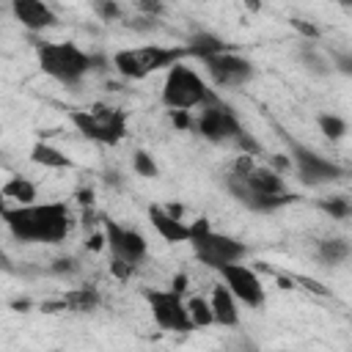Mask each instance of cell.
Listing matches in <instances>:
<instances>
[{"label":"cell","instance_id":"e0dca14e","mask_svg":"<svg viewBox=\"0 0 352 352\" xmlns=\"http://www.w3.org/2000/svg\"><path fill=\"white\" fill-rule=\"evenodd\" d=\"M209 311H212V324L217 327H236L239 324V302L231 297V292L223 283H214L209 292Z\"/></svg>","mask_w":352,"mask_h":352},{"label":"cell","instance_id":"74e56055","mask_svg":"<svg viewBox=\"0 0 352 352\" xmlns=\"http://www.w3.org/2000/svg\"><path fill=\"white\" fill-rule=\"evenodd\" d=\"M6 209H8V201H6V195H3V182H0V217H3Z\"/></svg>","mask_w":352,"mask_h":352},{"label":"cell","instance_id":"7c38bea8","mask_svg":"<svg viewBox=\"0 0 352 352\" xmlns=\"http://www.w3.org/2000/svg\"><path fill=\"white\" fill-rule=\"evenodd\" d=\"M220 272V280L223 286L231 292V297L248 308H261L267 302V292H264V283L261 278L245 264V261H236V264H228Z\"/></svg>","mask_w":352,"mask_h":352},{"label":"cell","instance_id":"7402d4cb","mask_svg":"<svg viewBox=\"0 0 352 352\" xmlns=\"http://www.w3.org/2000/svg\"><path fill=\"white\" fill-rule=\"evenodd\" d=\"M297 58H300V63H302V66H305L311 74L324 77V74H330V72H333V69H330L327 55H324L322 50H316V44H311V41H302V44H300Z\"/></svg>","mask_w":352,"mask_h":352},{"label":"cell","instance_id":"2e32d148","mask_svg":"<svg viewBox=\"0 0 352 352\" xmlns=\"http://www.w3.org/2000/svg\"><path fill=\"white\" fill-rule=\"evenodd\" d=\"M148 223H151V228L165 239V242H170V245H184L187 239H190V226L182 220V217H176V214H170L165 206H157V204H151L148 206Z\"/></svg>","mask_w":352,"mask_h":352},{"label":"cell","instance_id":"ac0fdd59","mask_svg":"<svg viewBox=\"0 0 352 352\" xmlns=\"http://www.w3.org/2000/svg\"><path fill=\"white\" fill-rule=\"evenodd\" d=\"M184 52L187 58H198L201 63L212 55H220V52H231V44L226 38H220L217 33H209V30H195L184 38Z\"/></svg>","mask_w":352,"mask_h":352},{"label":"cell","instance_id":"5b68a950","mask_svg":"<svg viewBox=\"0 0 352 352\" xmlns=\"http://www.w3.org/2000/svg\"><path fill=\"white\" fill-rule=\"evenodd\" d=\"M187 226H190L187 245L192 248V256L198 258V264H204L209 270H223L228 264L245 261L248 245L242 239L214 231L206 217H198L195 223H187Z\"/></svg>","mask_w":352,"mask_h":352},{"label":"cell","instance_id":"277c9868","mask_svg":"<svg viewBox=\"0 0 352 352\" xmlns=\"http://www.w3.org/2000/svg\"><path fill=\"white\" fill-rule=\"evenodd\" d=\"M204 140L217 143V146H234L239 148V154H261V146L250 138V132L242 126V121L236 118V113L217 96L214 102L198 107V113H192V126Z\"/></svg>","mask_w":352,"mask_h":352},{"label":"cell","instance_id":"f546056e","mask_svg":"<svg viewBox=\"0 0 352 352\" xmlns=\"http://www.w3.org/2000/svg\"><path fill=\"white\" fill-rule=\"evenodd\" d=\"M110 272H113L118 280H126V278L135 275V267H129V264H124V261H118V258H110Z\"/></svg>","mask_w":352,"mask_h":352},{"label":"cell","instance_id":"83f0119b","mask_svg":"<svg viewBox=\"0 0 352 352\" xmlns=\"http://www.w3.org/2000/svg\"><path fill=\"white\" fill-rule=\"evenodd\" d=\"M50 272H55V275H74V272H80V261L74 256H60V258H55L50 264Z\"/></svg>","mask_w":352,"mask_h":352},{"label":"cell","instance_id":"836d02e7","mask_svg":"<svg viewBox=\"0 0 352 352\" xmlns=\"http://www.w3.org/2000/svg\"><path fill=\"white\" fill-rule=\"evenodd\" d=\"M170 289H173L176 294H184V289H187V275H184V272L173 275V280H170Z\"/></svg>","mask_w":352,"mask_h":352},{"label":"cell","instance_id":"cb8c5ba5","mask_svg":"<svg viewBox=\"0 0 352 352\" xmlns=\"http://www.w3.org/2000/svg\"><path fill=\"white\" fill-rule=\"evenodd\" d=\"M316 124H319V132L324 138H330V140H341L346 135V129H349V124L341 116H336V113H322L316 118Z\"/></svg>","mask_w":352,"mask_h":352},{"label":"cell","instance_id":"3957f363","mask_svg":"<svg viewBox=\"0 0 352 352\" xmlns=\"http://www.w3.org/2000/svg\"><path fill=\"white\" fill-rule=\"evenodd\" d=\"M36 60H38V69L50 80L60 82L63 88H77L94 69H102L99 63L110 66V60L85 52L74 41H38Z\"/></svg>","mask_w":352,"mask_h":352},{"label":"cell","instance_id":"d4e9b609","mask_svg":"<svg viewBox=\"0 0 352 352\" xmlns=\"http://www.w3.org/2000/svg\"><path fill=\"white\" fill-rule=\"evenodd\" d=\"M319 209L327 212L333 220H346L352 214V204L346 195H330V198H322L319 201Z\"/></svg>","mask_w":352,"mask_h":352},{"label":"cell","instance_id":"44dd1931","mask_svg":"<svg viewBox=\"0 0 352 352\" xmlns=\"http://www.w3.org/2000/svg\"><path fill=\"white\" fill-rule=\"evenodd\" d=\"M3 195L16 206H28V204H36V184L25 176H11L8 182H3Z\"/></svg>","mask_w":352,"mask_h":352},{"label":"cell","instance_id":"9c48e42d","mask_svg":"<svg viewBox=\"0 0 352 352\" xmlns=\"http://www.w3.org/2000/svg\"><path fill=\"white\" fill-rule=\"evenodd\" d=\"M286 148H289V165H294L297 170V179L308 187H322V184H333V182H341L346 176V168H341L338 162L322 157L319 151H314L311 146L289 138L286 132H280Z\"/></svg>","mask_w":352,"mask_h":352},{"label":"cell","instance_id":"9a60e30c","mask_svg":"<svg viewBox=\"0 0 352 352\" xmlns=\"http://www.w3.org/2000/svg\"><path fill=\"white\" fill-rule=\"evenodd\" d=\"M102 302V294L96 286H74L63 292L58 300L41 302V311H69V314H94Z\"/></svg>","mask_w":352,"mask_h":352},{"label":"cell","instance_id":"6da1fadb","mask_svg":"<svg viewBox=\"0 0 352 352\" xmlns=\"http://www.w3.org/2000/svg\"><path fill=\"white\" fill-rule=\"evenodd\" d=\"M223 187L245 209L258 214H270L300 201V195L286 190V179L278 170H272L270 165H256L248 154H236L231 170L223 176Z\"/></svg>","mask_w":352,"mask_h":352},{"label":"cell","instance_id":"1f68e13d","mask_svg":"<svg viewBox=\"0 0 352 352\" xmlns=\"http://www.w3.org/2000/svg\"><path fill=\"white\" fill-rule=\"evenodd\" d=\"M170 124L176 129H190L192 126V113H184V110H170Z\"/></svg>","mask_w":352,"mask_h":352},{"label":"cell","instance_id":"7a4b0ae2","mask_svg":"<svg viewBox=\"0 0 352 352\" xmlns=\"http://www.w3.org/2000/svg\"><path fill=\"white\" fill-rule=\"evenodd\" d=\"M3 223L16 242L60 245L74 228V214L63 201H44L28 206H8L3 212Z\"/></svg>","mask_w":352,"mask_h":352},{"label":"cell","instance_id":"4316f807","mask_svg":"<svg viewBox=\"0 0 352 352\" xmlns=\"http://www.w3.org/2000/svg\"><path fill=\"white\" fill-rule=\"evenodd\" d=\"M94 11H96L104 22H116V19L124 16V8H121L118 3H113V0H96V3H94Z\"/></svg>","mask_w":352,"mask_h":352},{"label":"cell","instance_id":"4dcf8cb0","mask_svg":"<svg viewBox=\"0 0 352 352\" xmlns=\"http://www.w3.org/2000/svg\"><path fill=\"white\" fill-rule=\"evenodd\" d=\"M292 25H294V28H297V30L305 36V41H311V44H314V41L319 38V28H316V25H311V22H302V19H294Z\"/></svg>","mask_w":352,"mask_h":352},{"label":"cell","instance_id":"30bf717a","mask_svg":"<svg viewBox=\"0 0 352 352\" xmlns=\"http://www.w3.org/2000/svg\"><path fill=\"white\" fill-rule=\"evenodd\" d=\"M102 236H104V248L110 250V258H118L129 267H140L148 256V242L146 236L132 228V226H124L118 220H110V217H102Z\"/></svg>","mask_w":352,"mask_h":352},{"label":"cell","instance_id":"d6986e66","mask_svg":"<svg viewBox=\"0 0 352 352\" xmlns=\"http://www.w3.org/2000/svg\"><path fill=\"white\" fill-rule=\"evenodd\" d=\"M30 162L38 168H50V170H72L74 168V160L47 140H36L30 146Z\"/></svg>","mask_w":352,"mask_h":352},{"label":"cell","instance_id":"8fae6325","mask_svg":"<svg viewBox=\"0 0 352 352\" xmlns=\"http://www.w3.org/2000/svg\"><path fill=\"white\" fill-rule=\"evenodd\" d=\"M143 300L148 305V314L157 327L168 333H190V316L184 308V297L173 289H143Z\"/></svg>","mask_w":352,"mask_h":352},{"label":"cell","instance_id":"603a6c76","mask_svg":"<svg viewBox=\"0 0 352 352\" xmlns=\"http://www.w3.org/2000/svg\"><path fill=\"white\" fill-rule=\"evenodd\" d=\"M184 308H187V316H190L192 330H195V327H212V311H209L206 297L192 294L190 300H184Z\"/></svg>","mask_w":352,"mask_h":352},{"label":"cell","instance_id":"e575fe53","mask_svg":"<svg viewBox=\"0 0 352 352\" xmlns=\"http://www.w3.org/2000/svg\"><path fill=\"white\" fill-rule=\"evenodd\" d=\"M0 270H3V272H8V275H14V272H16V267H14V261L8 258V253H6L3 248H0Z\"/></svg>","mask_w":352,"mask_h":352},{"label":"cell","instance_id":"ffe728a7","mask_svg":"<svg viewBox=\"0 0 352 352\" xmlns=\"http://www.w3.org/2000/svg\"><path fill=\"white\" fill-rule=\"evenodd\" d=\"M349 253H352V248H349V242H346L344 236L319 239L316 248H314V258H316L319 264H324V267H338V264H344V261L349 258Z\"/></svg>","mask_w":352,"mask_h":352},{"label":"cell","instance_id":"52a82bcc","mask_svg":"<svg viewBox=\"0 0 352 352\" xmlns=\"http://www.w3.org/2000/svg\"><path fill=\"white\" fill-rule=\"evenodd\" d=\"M187 58L184 47L173 44V47H162V44H143V47H126V50H118L113 52L110 63L113 69L124 77V80H146L148 74L154 72H168L170 66L182 63Z\"/></svg>","mask_w":352,"mask_h":352},{"label":"cell","instance_id":"d6a6232c","mask_svg":"<svg viewBox=\"0 0 352 352\" xmlns=\"http://www.w3.org/2000/svg\"><path fill=\"white\" fill-rule=\"evenodd\" d=\"M85 248L94 250V253L102 250V248H104V236H102V231H94V234L88 236V242H85Z\"/></svg>","mask_w":352,"mask_h":352},{"label":"cell","instance_id":"f1b7e54d","mask_svg":"<svg viewBox=\"0 0 352 352\" xmlns=\"http://www.w3.org/2000/svg\"><path fill=\"white\" fill-rule=\"evenodd\" d=\"M330 69H338L341 74H352V55L349 52H330Z\"/></svg>","mask_w":352,"mask_h":352},{"label":"cell","instance_id":"5bb4252c","mask_svg":"<svg viewBox=\"0 0 352 352\" xmlns=\"http://www.w3.org/2000/svg\"><path fill=\"white\" fill-rule=\"evenodd\" d=\"M11 14L30 33H41V30L58 25V14L52 11L50 3H41V0H14L11 3Z\"/></svg>","mask_w":352,"mask_h":352},{"label":"cell","instance_id":"d590c367","mask_svg":"<svg viewBox=\"0 0 352 352\" xmlns=\"http://www.w3.org/2000/svg\"><path fill=\"white\" fill-rule=\"evenodd\" d=\"M300 283H305V289H311V292H316V294H327V289L322 286V283H316V280H311V278H297Z\"/></svg>","mask_w":352,"mask_h":352},{"label":"cell","instance_id":"484cf974","mask_svg":"<svg viewBox=\"0 0 352 352\" xmlns=\"http://www.w3.org/2000/svg\"><path fill=\"white\" fill-rule=\"evenodd\" d=\"M132 170H135L138 176H143V179H157V176H160V168H157L154 157H151L148 151H143V148H138V151L132 154Z\"/></svg>","mask_w":352,"mask_h":352},{"label":"cell","instance_id":"8d00e7d4","mask_svg":"<svg viewBox=\"0 0 352 352\" xmlns=\"http://www.w3.org/2000/svg\"><path fill=\"white\" fill-rule=\"evenodd\" d=\"M77 195H80V204H91L94 201V192L91 190H80Z\"/></svg>","mask_w":352,"mask_h":352},{"label":"cell","instance_id":"4fadbf2b","mask_svg":"<svg viewBox=\"0 0 352 352\" xmlns=\"http://www.w3.org/2000/svg\"><path fill=\"white\" fill-rule=\"evenodd\" d=\"M204 69H206V74L212 77L214 88H242V85H248V82L256 77L253 60L236 55L234 50L206 58V60H204Z\"/></svg>","mask_w":352,"mask_h":352},{"label":"cell","instance_id":"ba28073f","mask_svg":"<svg viewBox=\"0 0 352 352\" xmlns=\"http://www.w3.org/2000/svg\"><path fill=\"white\" fill-rule=\"evenodd\" d=\"M69 121L85 140H94L99 146H118L126 138V113L104 102H94L82 110H69Z\"/></svg>","mask_w":352,"mask_h":352},{"label":"cell","instance_id":"8992f818","mask_svg":"<svg viewBox=\"0 0 352 352\" xmlns=\"http://www.w3.org/2000/svg\"><path fill=\"white\" fill-rule=\"evenodd\" d=\"M217 96H220V94H217L214 88H209L206 80H204L195 69H190L184 60L168 69L165 82H162V94H160V99H162V104L168 107V113H170V110L195 113L198 107L214 102Z\"/></svg>","mask_w":352,"mask_h":352}]
</instances>
